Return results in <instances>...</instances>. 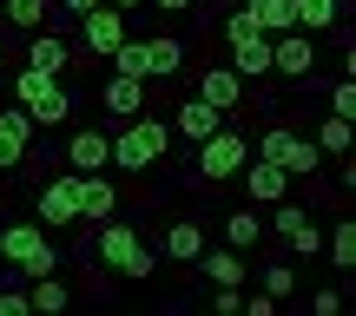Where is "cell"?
<instances>
[{"label":"cell","instance_id":"cell-27","mask_svg":"<svg viewBox=\"0 0 356 316\" xmlns=\"http://www.w3.org/2000/svg\"><path fill=\"white\" fill-rule=\"evenodd\" d=\"M53 86H60V79H53L47 66H20V73H13V106H33V99H47Z\"/></svg>","mask_w":356,"mask_h":316},{"label":"cell","instance_id":"cell-9","mask_svg":"<svg viewBox=\"0 0 356 316\" xmlns=\"http://www.w3.org/2000/svg\"><path fill=\"white\" fill-rule=\"evenodd\" d=\"M79 33H86L79 47H86L92 60H106V53H113L119 40H126V13H119V7H106V0H99V7H86V13H79Z\"/></svg>","mask_w":356,"mask_h":316},{"label":"cell","instance_id":"cell-35","mask_svg":"<svg viewBox=\"0 0 356 316\" xmlns=\"http://www.w3.org/2000/svg\"><path fill=\"white\" fill-rule=\"evenodd\" d=\"M330 113H343V119L356 113V79H350V73H337V86H330Z\"/></svg>","mask_w":356,"mask_h":316},{"label":"cell","instance_id":"cell-40","mask_svg":"<svg viewBox=\"0 0 356 316\" xmlns=\"http://www.w3.org/2000/svg\"><path fill=\"white\" fill-rule=\"evenodd\" d=\"M106 7H119V13H132V7H145V0H106Z\"/></svg>","mask_w":356,"mask_h":316},{"label":"cell","instance_id":"cell-10","mask_svg":"<svg viewBox=\"0 0 356 316\" xmlns=\"http://www.w3.org/2000/svg\"><path fill=\"white\" fill-rule=\"evenodd\" d=\"M244 198H251L257 204V211H264V204H277V198H291V172H284V165H270V158H244Z\"/></svg>","mask_w":356,"mask_h":316},{"label":"cell","instance_id":"cell-3","mask_svg":"<svg viewBox=\"0 0 356 316\" xmlns=\"http://www.w3.org/2000/svg\"><path fill=\"white\" fill-rule=\"evenodd\" d=\"M165 152H172V126L165 119H145V113H132L126 126L113 132V165L119 172H152V165H165Z\"/></svg>","mask_w":356,"mask_h":316},{"label":"cell","instance_id":"cell-6","mask_svg":"<svg viewBox=\"0 0 356 316\" xmlns=\"http://www.w3.org/2000/svg\"><path fill=\"white\" fill-rule=\"evenodd\" d=\"M225 47H231V73L238 79H270V33L244 26L238 13L225 20Z\"/></svg>","mask_w":356,"mask_h":316},{"label":"cell","instance_id":"cell-32","mask_svg":"<svg viewBox=\"0 0 356 316\" xmlns=\"http://www.w3.org/2000/svg\"><path fill=\"white\" fill-rule=\"evenodd\" d=\"M264 231H277V238H284V231H297V224H304V217H317V211H310V204H297V198H277V204H264Z\"/></svg>","mask_w":356,"mask_h":316},{"label":"cell","instance_id":"cell-24","mask_svg":"<svg viewBox=\"0 0 356 316\" xmlns=\"http://www.w3.org/2000/svg\"><path fill=\"white\" fill-rule=\"evenodd\" d=\"M26 119H33V126H47V132H53V126H73V92H66V79L47 92V99L26 106Z\"/></svg>","mask_w":356,"mask_h":316},{"label":"cell","instance_id":"cell-39","mask_svg":"<svg viewBox=\"0 0 356 316\" xmlns=\"http://www.w3.org/2000/svg\"><path fill=\"white\" fill-rule=\"evenodd\" d=\"M60 7H66V13H86V7H99V0H60Z\"/></svg>","mask_w":356,"mask_h":316},{"label":"cell","instance_id":"cell-23","mask_svg":"<svg viewBox=\"0 0 356 316\" xmlns=\"http://www.w3.org/2000/svg\"><path fill=\"white\" fill-rule=\"evenodd\" d=\"M53 20V0H0V26H20V33H40Z\"/></svg>","mask_w":356,"mask_h":316},{"label":"cell","instance_id":"cell-37","mask_svg":"<svg viewBox=\"0 0 356 316\" xmlns=\"http://www.w3.org/2000/svg\"><path fill=\"white\" fill-rule=\"evenodd\" d=\"M310 310H317V316H337V310H343V290H317V297H310Z\"/></svg>","mask_w":356,"mask_h":316},{"label":"cell","instance_id":"cell-4","mask_svg":"<svg viewBox=\"0 0 356 316\" xmlns=\"http://www.w3.org/2000/svg\"><path fill=\"white\" fill-rule=\"evenodd\" d=\"M251 152L270 158V165H284L291 178H323V165H330V158L317 152V139H304V132H291V126H270L264 139L251 145Z\"/></svg>","mask_w":356,"mask_h":316},{"label":"cell","instance_id":"cell-33","mask_svg":"<svg viewBox=\"0 0 356 316\" xmlns=\"http://www.w3.org/2000/svg\"><path fill=\"white\" fill-rule=\"evenodd\" d=\"M0 316H33V303H26V290H20V270H0Z\"/></svg>","mask_w":356,"mask_h":316},{"label":"cell","instance_id":"cell-16","mask_svg":"<svg viewBox=\"0 0 356 316\" xmlns=\"http://www.w3.org/2000/svg\"><path fill=\"white\" fill-rule=\"evenodd\" d=\"M145 86H152V79H132V73H106V79H99V99H106V113L132 119V113H145Z\"/></svg>","mask_w":356,"mask_h":316},{"label":"cell","instance_id":"cell-30","mask_svg":"<svg viewBox=\"0 0 356 316\" xmlns=\"http://www.w3.org/2000/svg\"><path fill=\"white\" fill-rule=\"evenodd\" d=\"M26 303H33V310H66V303H73V290L60 283V270H47V277H33V290H26Z\"/></svg>","mask_w":356,"mask_h":316},{"label":"cell","instance_id":"cell-5","mask_svg":"<svg viewBox=\"0 0 356 316\" xmlns=\"http://www.w3.org/2000/svg\"><path fill=\"white\" fill-rule=\"evenodd\" d=\"M244 158H251V139H244L231 119L211 132V139H198V178L204 185H231V178L244 172Z\"/></svg>","mask_w":356,"mask_h":316},{"label":"cell","instance_id":"cell-19","mask_svg":"<svg viewBox=\"0 0 356 316\" xmlns=\"http://www.w3.org/2000/svg\"><path fill=\"white\" fill-rule=\"evenodd\" d=\"M191 270H204L211 283H238V290H244V277H251V264H244V251H231V244H218V251L204 244V251H198V264H191Z\"/></svg>","mask_w":356,"mask_h":316},{"label":"cell","instance_id":"cell-21","mask_svg":"<svg viewBox=\"0 0 356 316\" xmlns=\"http://www.w3.org/2000/svg\"><path fill=\"white\" fill-rule=\"evenodd\" d=\"M198 251H204V224L198 217H172L165 224V257L172 264H198Z\"/></svg>","mask_w":356,"mask_h":316},{"label":"cell","instance_id":"cell-38","mask_svg":"<svg viewBox=\"0 0 356 316\" xmlns=\"http://www.w3.org/2000/svg\"><path fill=\"white\" fill-rule=\"evenodd\" d=\"M145 7H159V13H191L198 0H145Z\"/></svg>","mask_w":356,"mask_h":316},{"label":"cell","instance_id":"cell-14","mask_svg":"<svg viewBox=\"0 0 356 316\" xmlns=\"http://www.w3.org/2000/svg\"><path fill=\"white\" fill-rule=\"evenodd\" d=\"M165 126H172V139H191V145H198V139H211V132L225 126V113H218V106H204L198 92H191L185 106H172V119H165Z\"/></svg>","mask_w":356,"mask_h":316},{"label":"cell","instance_id":"cell-11","mask_svg":"<svg viewBox=\"0 0 356 316\" xmlns=\"http://www.w3.org/2000/svg\"><path fill=\"white\" fill-rule=\"evenodd\" d=\"M244 86H251V79H238V73H231V60L225 66H204V73H198V99L204 106H218V113H244Z\"/></svg>","mask_w":356,"mask_h":316},{"label":"cell","instance_id":"cell-31","mask_svg":"<svg viewBox=\"0 0 356 316\" xmlns=\"http://www.w3.org/2000/svg\"><path fill=\"white\" fill-rule=\"evenodd\" d=\"M317 152H323V158H343V152H350V119H343V113H330V119L317 126Z\"/></svg>","mask_w":356,"mask_h":316},{"label":"cell","instance_id":"cell-26","mask_svg":"<svg viewBox=\"0 0 356 316\" xmlns=\"http://www.w3.org/2000/svg\"><path fill=\"white\" fill-rule=\"evenodd\" d=\"M291 13H297V26H304V33H317V40L343 20V7H337V0H291Z\"/></svg>","mask_w":356,"mask_h":316},{"label":"cell","instance_id":"cell-41","mask_svg":"<svg viewBox=\"0 0 356 316\" xmlns=\"http://www.w3.org/2000/svg\"><path fill=\"white\" fill-rule=\"evenodd\" d=\"M204 7H225V0H204Z\"/></svg>","mask_w":356,"mask_h":316},{"label":"cell","instance_id":"cell-34","mask_svg":"<svg viewBox=\"0 0 356 316\" xmlns=\"http://www.w3.org/2000/svg\"><path fill=\"white\" fill-rule=\"evenodd\" d=\"M211 310L218 316H244V290L238 283H211Z\"/></svg>","mask_w":356,"mask_h":316},{"label":"cell","instance_id":"cell-22","mask_svg":"<svg viewBox=\"0 0 356 316\" xmlns=\"http://www.w3.org/2000/svg\"><path fill=\"white\" fill-rule=\"evenodd\" d=\"M323 257H330L337 270H356V217H350V211H337L330 238H323Z\"/></svg>","mask_w":356,"mask_h":316},{"label":"cell","instance_id":"cell-18","mask_svg":"<svg viewBox=\"0 0 356 316\" xmlns=\"http://www.w3.org/2000/svg\"><path fill=\"white\" fill-rule=\"evenodd\" d=\"M231 13H238L244 26H257V33H270V40H277V33H291V26H297L291 0H244V7H231Z\"/></svg>","mask_w":356,"mask_h":316},{"label":"cell","instance_id":"cell-8","mask_svg":"<svg viewBox=\"0 0 356 316\" xmlns=\"http://www.w3.org/2000/svg\"><path fill=\"white\" fill-rule=\"evenodd\" d=\"M33 217H40L47 231H73V224H79V172L47 178V185H40V198H33Z\"/></svg>","mask_w":356,"mask_h":316},{"label":"cell","instance_id":"cell-29","mask_svg":"<svg viewBox=\"0 0 356 316\" xmlns=\"http://www.w3.org/2000/svg\"><path fill=\"white\" fill-rule=\"evenodd\" d=\"M284 244H291V264H310V257H323V231H317V217H304L297 231H284Z\"/></svg>","mask_w":356,"mask_h":316},{"label":"cell","instance_id":"cell-20","mask_svg":"<svg viewBox=\"0 0 356 316\" xmlns=\"http://www.w3.org/2000/svg\"><path fill=\"white\" fill-rule=\"evenodd\" d=\"M225 244L231 251H257V244H264V211H257V204L225 211Z\"/></svg>","mask_w":356,"mask_h":316},{"label":"cell","instance_id":"cell-17","mask_svg":"<svg viewBox=\"0 0 356 316\" xmlns=\"http://www.w3.org/2000/svg\"><path fill=\"white\" fill-rule=\"evenodd\" d=\"M66 165H73V172H106V165H113V139L92 132V126H79L73 139H66Z\"/></svg>","mask_w":356,"mask_h":316},{"label":"cell","instance_id":"cell-15","mask_svg":"<svg viewBox=\"0 0 356 316\" xmlns=\"http://www.w3.org/2000/svg\"><path fill=\"white\" fill-rule=\"evenodd\" d=\"M26 152H33V119H26V106H13V113H0V172L26 165Z\"/></svg>","mask_w":356,"mask_h":316},{"label":"cell","instance_id":"cell-36","mask_svg":"<svg viewBox=\"0 0 356 316\" xmlns=\"http://www.w3.org/2000/svg\"><path fill=\"white\" fill-rule=\"evenodd\" d=\"M284 303H277V297H270V290H257V297H244V316H277Z\"/></svg>","mask_w":356,"mask_h":316},{"label":"cell","instance_id":"cell-12","mask_svg":"<svg viewBox=\"0 0 356 316\" xmlns=\"http://www.w3.org/2000/svg\"><path fill=\"white\" fill-rule=\"evenodd\" d=\"M119 217V185L106 172H79V224H106Z\"/></svg>","mask_w":356,"mask_h":316},{"label":"cell","instance_id":"cell-13","mask_svg":"<svg viewBox=\"0 0 356 316\" xmlns=\"http://www.w3.org/2000/svg\"><path fill=\"white\" fill-rule=\"evenodd\" d=\"M26 66H47L53 79L73 73V40L53 33V26H40V33H26Z\"/></svg>","mask_w":356,"mask_h":316},{"label":"cell","instance_id":"cell-1","mask_svg":"<svg viewBox=\"0 0 356 316\" xmlns=\"http://www.w3.org/2000/svg\"><path fill=\"white\" fill-rule=\"evenodd\" d=\"M92 257H99L106 270H119L126 283H145L159 270V251L145 244V231L132 224V217H106V224L92 231Z\"/></svg>","mask_w":356,"mask_h":316},{"label":"cell","instance_id":"cell-7","mask_svg":"<svg viewBox=\"0 0 356 316\" xmlns=\"http://www.w3.org/2000/svg\"><path fill=\"white\" fill-rule=\"evenodd\" d=\"M270 73H277V79H291V86L317 79V33H304V26L277 33V40H270Z\"/></svg>","mask_w":356,"mask_h":316},{"label":"cell","instance_id":"cell-28","mask_svg":"<svg viewBox=\"0 0 356 316\" xmlns=\"http://www.w3.org/2000/svg\"><path fill=\"white\" fill-rule=\"evenodd\" d=\"M257 277H264V290L277 297V303H291V297H297V264H291V257H264Z\"/></svg>","mask_w":356,"mask_h":316},{"label":"cell","instance_id":"cell-2","mask_svg":"<svg viewBox=\"0 0 356 316\" xmlns=\"http://www.w3.org/2000/svg\"><path fill=\"white\" fill-rule=\"evenodd\" d=\"M0 264H13L20 277H47V270H66L60 264V244L40 217H20V224H0Z\"/></svg>","mask_w":356,"mask_h":316},{"label":"cell","instance_id":"cell-25","mask_svg":"<svg viewBox=\"0 0 356 316\" xmlns=\"http://www.w3.org/2000/svg\"><path fill=\"white\" fill-rule=\"evenodd\" d=\"M145 53H152V79H178V73H185V40H178V33L145 40Z\"/></svg>","mask_w":356,"mask_h":316}]
</instances>
